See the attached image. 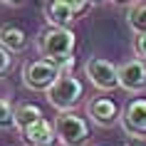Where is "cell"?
<instances>
[{"instance_id":"6da1fadb","label":"cell","mask_w":146,"mask_h":146,"mask_svg":"<svg viewBox=\"0 0 146 146\" xmlns=\"http://www.w3.org/2000/svg\"><path fill=\"white\" fill-rule=\"evenodd\" d=\"M74 45H77L74 32L69 30V27H54V25L47 27L37 40V47H40V52H42V57L57 62L62 67V72H69L72 64H74V57H72Z\"/></svg>"},{"instance_id":"7a4b0ae2","label":"cell","mask_w":146,"mask_h":146,"mask_svg":"<svg viewBox=\"0 0 146 146\" xmlns=\"http://www.w3.org/2000/svg\"><path fill=\"white\" fill-rule=\"evenodd\" d=\"M45 94H47L50 107H54L57 111H72V109L79 104V99H82L84 87H82V82H79L77 77H72L69 72H62L60 79H57Z\"/></svg>"},{"instance_id":"3957f363","label":"cell","mask_w":146,"mask_h":146,"mask_svg":"<svg viewBox=\"0 0 146 146\" xmlns=\"http://www.w3.org/2000/svg\"><path fill=\"white\" fill-rule=\"evenodd\" d=\"M62 67L52 60H32L23 64V84L32 92H47L60 79Z\"/></svg>"},{"instance_id":"277c9868","label":"cell","mask_w":146,"mask_h":146,"mask_svg":"<svg viewBox=\"0 0 146 146\" xmlns=\"http://www.w3.org/2000/svg\"><path fill=\"white\" fill-rule=\"evenodd\" d=\"M54 129H57V139L64 146H87V141L92 139L87 121L72 111H60Z\"/></svg>"},{"instance_id":"5b68a950","label":"cell","mask_w":146,"mask_h":146,"mask_svg":"<svg viewBox=\"0 0 146 146\" xmlns=\"http://www.w3.org/2000/svg\"><path fill=\"white\" fill-rule=\"evenodd\" d=\"M84 72L89 77V82L102 92H111L116 87H121L119 84V67L114 62L104 60V57H89L84 64Z\"/></svg>"},{"instance_id":"8992f818","label":"cell","mask_w":146,"mask_h":146,"mask_svg":"<svg viewBox=\"0 0 146 146\" xmlns=\"http://www.w3.org/2000/svg\"><path fill=\"white\" fill-rule=\"evenodd\" d=\"M119 84L129 94H141L146 89V64L141 57L119 64Z\"/></svg>"},{"instance_id":"52a82bcc","label":"cell","mask_w":146,"mask_h":146,"mask_svg":"<svg viewBox=\"0 0 146 146\" xmlns=\"http://www.w3.org/2000/svg\"><path fill=\"white\" fill-rule=\"evenodd\" d=\"M124 131L129 136H144L146 134V99H131L126 107L121 109V116H119Z\"/></svg>"},{"instance_id":"ba28073f","label":"cell","mask_w":146,"mask_h":146,"mask_svg":"<svg viewBox=\"0 0 146 146\" xmlns=\"http://www.w3.org/2000/svg\"><path fill=\"white\" fill-rule=\"evenodd\" d=\"M20 131H23L25 146H45V144H52L54 139H57V129L47 121L45 116L37 119V121H32V124H27Z\"/></svg>"},{"instance_id":"9c48e42d","label":"cell","mask_w":146,"mask_h":146,"mask_svg":"<svg viewBox=\"0 0 146 146\" xmlns=\"http://www.w3.org/2000/svg\"><path fill=\"white\" fill-rule=\"evenodd\" d=\"M87 114L99 126H111L119 119V109H116V104L109 97H97V99H92L87 104Z\"/></svg>"},{"instance_id":"30bf717a","label":"cell","mask_w":146,"mask_h":146,"mask_svg":"<svg viewBox=\"0 0 146 146\" xmlns=\"http://www.w3.org/2000/svg\"><path fill=\"white\" fill-rule=\"evenodd\" d=\"M45 15H47V23L54 25V27H69L74 23L77 13L69 8L64 0H50L47 8H45Z\"/></svg>"},{"instance_id":"8fae6325","label":"cell","mask_w":146,"mask_h":146,"mask_svg":"<svg viewBox=\"0 0 146 146\" xmlns=\"http://www.w3.org/2000/svg\"><path fill=\"white\" fill-rule=\"evenodd\" d=\"M0 42L15 54V52H23L25 47H27V35L17 25H3L0 27Z\"/></svg>"},{"instance_id":"7c38bea8","label":"cell","mask_w":146,"mask_h":146,"mask_svg":"<svg viewBox=\"0 0 146 146\" xmlns=\"http://www.w3.org/2000/svg\"><path fill=\"white\" fill-rule=\"evenodd\" d=\"M126 23H129V27L136 32V35L146 32V3L131 5L129 13H126Z\"/></svg>"},{"instance_id":"4fadbf2b","label":"cell","mask_w":146,"mask_h":146,"mask_svg":"<svg viewBox=\"0 0 146 146\" xmlns=\"http://www.w3.org/2000/svg\"><path fill=\"white\" fill-rule=\"evenodd\" d=\"M37 119H42V109L35 107V104H20V107L15 109V124L20 129H25L27 124L37 121Z\"/></svg>"},{"instance_id":"5bb4252c","label":"cell","mask_w":146,"mask_h":146,"mask_svg":"<svg viewBox=\"0 0 146 146\" xmlns=\"http://www.w3.org/2000/svg\"><path fill=\"white\" fill-rule=\"evenodd\" d=\"M13 126H17L15 124V109L10 107L8 99L0 97V129H13Z\"/></svg>"},{"instance_id":"9a60e30c","label":"cell","mask_w":146,"mask_h":146,"mask_svg":"<svg viewBox=\"0 0 146 146\" xmlns=\"http://www.w3.org/2000/svg\"><path fill=\"white\" fill-rule=\"evenodd\" d=\"M10 67H13V52L0 42V79L10 72Z\"/></svg>"},{"instance_id":"2e32d148","label":"cell","mask_w":146,"mask_h":146,"mask_svg":"<svg viewBox=\"0 0 146 146\" xmlns=\"http://www.w3.org/2000/svg\"><path fill=\"white\" fill-rule=\"evenodd\" d=\"M134 50H136V54H139V57H141V60L146 62V32L136 35V45H134Z\"/></svg>"},{"instance_id":"e0dca14e","label":"cell","mask_w":146,"mask_h":146,"mask_svg":"<svg viewBox=\"0 0 146 146\" xmlns=\"http://www.w3.org/2000/svg\"><path fill=\"white\" fill-rule=\"evenodd\" d=\"M64 3H67L69 8L77 13V15H79V13H84V10H87V5H89V0H64Z\"/></svg>"},{"instance_id":"ac0fdd59","label":"cell","mask_w":146,"mask_h":146,"mask_svg":"<svg viewBox=\"0 0 146 146\" xmlns=\"http://www.w3.org/2000/svg\"><path fill=\"white\" fill-rule=\"evenodd\" d=\"M124 146H144V144H139V141H136V136H131V139H129V141H126Z\"/></svg>"},{"instance_id":"d6986e66","label":"cell","mask_w":146,"mask_h":146,"mask_svg":"<svg viewBox=\"0 0 146 146\" xmlns=\"http://www.w3.org/2000/svg\"><path fill=\"white\" fill-rule=\"evenodd\" d=\"M0 3H5V5H15V3H20V0H0Z\"/></svg>"},{"instance_id":"ffe728a7","label":"cell","mask_w":146,"mask_h":146,"mask_svg":"<svg viewBox=\"0 0 146 146\" xmlns=\"http://www.w3.org/2000/svg\"><path fill=\"white\" fill-rule=\"evenodd\" d=\"M111 3H129V0H111Z\"/></svg>"},{"instance_id":"44dd1931","label":"cell","mask_w":146,"mask_h":146,"mask_svg":"<svg viewBox=\"0 0 146 146\" xmlns=\"http://www.w3.org/2000/svg\"><path fill=\"white\" fill-rule=\"evenodd\" d=\"M89 3H102V0H89Z\"/></svg>"},{"instance_id":"7402d4cb","label":"cell","mask_w":146,"mask_h":146,"mask_svg":"<svg viewBox=\"0 0 146 146\" xmlns=\"http://www.w3.org/2000/svg\"><path fill=\"white\" fill-rule=\"evenodd\" d=\"M45 146H52V144H45Z\"/></svg>"}]
</instances>
